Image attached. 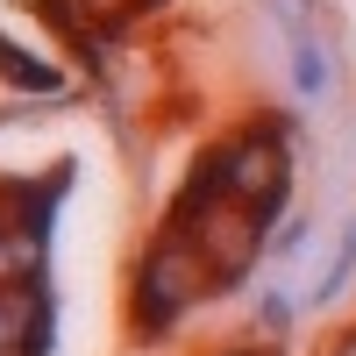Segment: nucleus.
I'll use <instances>...</instances> for the list:
<instances>
[{"mask_svg": "<svg viewBox=\"0 0 356 356\" xmlns=\"http://www.w3.org/2000/svg\"><path fill=\"white\" fill-rule=\"evenodd\" d=\"M243 356H257V349H243Z\"/></svg>", "mask_w": 356, "mask_h": 356, "instance_id": "obj_1", "label": "nucleus"}]
</instances>
